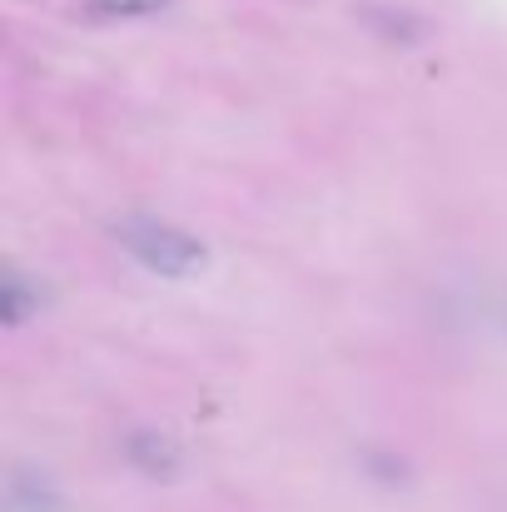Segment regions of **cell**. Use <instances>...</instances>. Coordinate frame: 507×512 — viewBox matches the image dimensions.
<instances>
[{
	"label": "cell",
	"mask_w": 507,
	"mask_h": 512,
	"mask_svg": "<svg viewBox=\"0 0 507 512\" xmlns=\"http://www.w3.org/2000/svg\"><path fill=\"white\" fill-rule=\"evenodd\" d=\"M115 239H120L145 269H155V274H165V279H189V274H199L204 259H209L199 239H189L184 229L160 224V219H120V224H115Z\"/></svg>",
	"instance_id": "cell-1"
},
{
	"label": "cell",
	"mask_w": 507,
	"mask_h": 512,
	"mask_svg": "<svg viewBox=\"0 0 507 512\" xmlns=\"http://www.w3.org/2000/svg\"><path fill=\"white\" fill-rule=\"evenodd\" d=\"M125 448H130V458H135L145 473H174V463H179V448L169 443L165 433H135Z\"/></svg>",
	"instance_id": "cell-2"
},
{
	"label": "cell",
	"mask_w": 507,
	"mask_h": 512,
	"mask_svg": "<svg viewBox=\"0 0 507 512\" xmlns=\"http://www.w3.org/2000/svg\"><path fill=\"white\" fill-rule=\"evenodd\" d=\"M20 488H25L20 478L5 483V512H55V493H50L40 478L30 483V493H20Z\"/></svg>",
	"instance_id": "cell-3"
},
{
	"label": "cell",
	"mask_w": 507,
	"mask_h": 512,
	"mask_svg": "<svg viewBox=\"0 0 507 512\" xmlns=\"http://www.w3.org/2000/svg\"><path fill=\"white\" fill-rule=\"evenodd\" d=\"M165 5L169 0H85V10L100 20H135V15H155Z\"/></svg>",
	"instance_id": "cell-4"
}]
</instances>
